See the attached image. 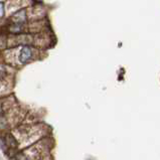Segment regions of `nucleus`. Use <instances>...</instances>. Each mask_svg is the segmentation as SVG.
Here are the masks:
<instances>
[{
  "mask_svg": "<svg viewBox=\"0 0 160 160\" xmlns=\"http://www.w3.org/2000/svg\"><path fill=\"white\" fill-rule=\"evenodd\" d=\"M30 58H31V49L29 48H27V47H24L20 52V56H19L20 62L25 63Z\"/></svg>",
  "mask_w": 160,
  "mask_h": 160,
  "instance_id": "f257e3e1",
  "label": "nucleus"
},
{
  "mask_svg": "<svg viewBox=\"0 0 160 160\" xmlns=\"http://www.w3.org/2000/svg\"><path fill=\"white\" fill-rule=\"evenodd\" d=\"M5 74V71H4V68L0 66V78L2 77V75Z\"/></svg>",
  "mask_w": 160,
  "mask_h": 160,
  "instance_id": "f03ea898",
  "label": "nucleus"
}]
</instances>
